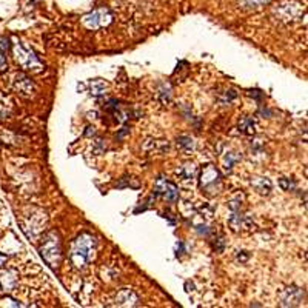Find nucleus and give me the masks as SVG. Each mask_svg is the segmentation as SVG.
<instances>
[{"instance_id":"nucleus-1","label":"nucleus","mask_w":308,"mask_h":308,"mask_svg":"<svg viewBox=\"0 0 308 308\" xmlns=\"http://www.w3.org/2000/svg\"><path fill=\"white\" fill-rule=\"evenodd\" d=\"M94 250H96V239L88 233L80 234L74 240V243L71 246V253H70V260H71L74 268L84 270L85 266L93 260Z\"/></svg>"},{"instance_id":"nucleus-2","label":"nucleus","mask_w":308,"mask_h":308,"mask_svg":"<svg viewBox=\"0 0 308 308\" xmlns=\"http://www.w3.org/2000/svg\"><path fill=\"white\" fill-rule=\"evenodd\" d=\"M40 256L44 257V260L51 266V268H56L59 265L62 251H60V240H59L57 233L51 231L50 234L45 236V240L42 246H40Z\"/></svg>"},{"instance_id":"nucleus-3","label":"nucleus","mask_w":308,"mask_h":308,"mask_svg":"<svg viewBox=\"0 0 308 308\" xmlns=\"http://www.w3.org/2000/svg\"><path fill=\"white\" fill-rule=\"evenodd\" d=\"M14 57L17 60V64L22 68H25V70L40 71V70L44 68V64L36 56V53L33 50H30V48H25L20 42L14 44Z\"/></svg>"},{"instance_id":"nucleus-4","label":"nucleus","mask_w":308,"mask_h":308,"mask_svg":"<svg viewBox=\"0 0 308 308\" xmlns=\"http://www.w3.org/2000/svg\"><path fill=\"white\" fill-rule=\"evenodd\" d=\"M200 185L205 191H210L213 194L219 193L220 190V173L216 167L207 165L200 173Z\"/></svg>"},{"instance_id":"nucleus-5","label":"nucleus","mask_w":308,"mask_h":308,"mask_svg":"<svg viewBox=\"0 0 308 308\" xmlns=\"http://www.w3.org/2000/svg\"><path fill=\"white\" fill-rule=\"evenodd\" d=\"M111 20H113L111 13L105 8H100V10H96L94 13L84 17V25L90 30H99L102 27L110 25Z\"/></svg>"},{"instance_id":"nucleus-6","label":"nucleus","mask_w":308,"mask_h":308,"mask_svg":"<svg viewBox=\"0 0 308 308\" xmlns=\"http://www.w3.org/2000/svg\"><path fill=\"white\" fill-rule=\"evenodd\" d=\"M228 225L233 231H240V230H251L254 227V222L251 216L242 214V210H234L228 217Z\"/></svg>"},{"instance_id":"nucleus-7","label":"nucleus","mask_w":308,"mask_h":308,"mask_svg":"<svg viewBox=\"0 0 308 308\" xmlns=\"http://www.w3.org/2000/svg\"><path fill=\"white\" fill-rule=\"evenodd\" d=\"M303 299V291L300 288H296V286H290V288L283 290V293L280 294V305L282 306H297L300 305Z\"/></svg>"},{"instance_id":"nucleus-8","label":"nucleus","mask_w":308,"mask_h":308,"mask_svg":"<svg viewBox=\"0 0 308 308\" xmlns=\"http://www.w3.org/2000/svg\"><path fill=\"white\" fill-rule=\"evenodd\" d=\"M14 88L16 91H19L24 96H31L34 93V84L31 82L30 77H27L25 74H17L16 80H14Z\"/></svg>"},{"instance_id":"nucleus-9","label":"nucleus","mask_w":308,"mask_h":308,"mask_svg":"<svg viewBox=\"0 0 308 308\" xmlns=\"http://www.w3.org/2000/svg\"><path fill=\"white\" fill-rule=\"evenodd\" d=\"M116 303L119 306H134L137 305V296L133 290L123 288L117 293L116 296Z\"/></svg>"},{"instance_id":"nucleus-10","label":"nucleus","mask_w":308,"mask_h":308,"mask_svg":"<svg viewBox=\"0 0 308 308\" xmlns=\"http://www.w3.org/2000/svg\"><path fill=\"white\" fill-rule=\"evenodd\" d=\"M17 283V277L14 271L0 273V291H11Z\"/></svg>"},{"instance_id":"nucleus-11","label":"nucleus","mask_w":308,"mask_h":308,"mask_svg":"<svg viewBox=\"0 0 308 308\" xmlns=\"http://www.w3.org/2000/svg\"><path fill=\"white\" fill-rule=\"evenodd\" d=\"M251 185L259 194H268L273 190V183L268 177H254L251 180Z\"/></svg>"},{"instance_id":"nucleus-12","label":"nucleus","mask_w":308,"mask_h":308,"mask_svg":"<svg viewBox=\"0 0 308 308\" xmlns=\"http://www.w3.org/2000/svg\"><path fill=\"white\" fill-rule=\"evenodd\" d=\"M177 176L182 182H191L194 180L196 177V165L194 163H185V165H182L179 170H177Z\"/></svg>"},{"instance_id":"nucleus-13","label":"nucleus","mask_w":308,"mask_h":308,"mask_svg":"<svg viewBox=\"0 0 308 308\" xmlns=\"http://www.w3.org/2000/svg\"><path fill=\"white\" fill-rule=\"evenodd\" d=\"M291 8H288V4L280 5L279 11H285V14H280L282 20H296L300 16V5L299 4H293L290 5Z\"/></svg>"},{"instance_id":"nucleus-14","label":"nucleus","mask_w":308,"mask_h":308,"mask_svg":"<svg viewBox=\"0 0 308 308\" xmlns=\"http://www.w3.org/2000/svg\"><path fill=\"white\" fill-rule=\"evenodd\" d=\"M254 128H256V125H254L253 119H250V117H242V119L239 120V131H240L242 134H245V136H253V134H254Z\"/></svg>"},{"instance_id":"nucleus-15","label":"nucleus","mask_w":308,"mask_h":308,"mask_svg":"<svg viewBox=\"0 0 308 308\" xmlns=\"http://www.w3.org/2000/svg\"><path fill=\"white\" fill-rule=\"evenodd\" d=\"M177 147L180 150H183L185 153H190L194 150L196 143H194V139L190 137V136H179L177 137Z\"/></svg>"},{"instance_id":"nucleus-16","label":"nucleus","mask_w":308,"mask_h":308,"mask_svg":"<svg viewBox=\"0 0 308 308\" xmlns=\"http://www.w3.org/2000/svg\"><path fill=\"white\" fill-rule=\"evenodd\" d=\"M240 160V154L237 153H233V151H227L222 157V162H223V168L225 170H231L234 167V163H237Z\"/></svg>"},{"instance_id":"nucleus-17","label":"nucleus","mask_w":308,"mask_h":308,"mask_svg":"<svg viewBox=\"0 0 308 308\" xmlns=\"http://www.w3.org/2000/svg\"><path fill=\"white\" fill-rule=\"evenodd\" d=\"M105 88H107V85H105V82H102V80H93L91 84H90V91H91V94H94V96H100V94H104L105 93Z\"/></svg>"},{"instance_id":"nucleus-18","label":"nucleus","mask_w":308,"mask_h":308,"mask_svg":"<svg viewBox=\"0 0 308 308\" xmlns=\"http://www.w3.org/2000/svg\"><path fill=\"white\" fill-rule=\"evenodd\" d=\"M159 99L162 104H168V102L171 100V87L167 85V84H163L160 85L159 88Z\"/></svg>"},{"instance_id":"nucleus-19","label":"nucleus","mask_w":308,"mask_h":308,"mask_svg":"<svg viewBox=\"0 0 308 308\" xmlns=\"http://www.w3.org/2000/svg\"><path fill=\"white\" fill-rule=\"evenodd\" d=\"M240 2V5L243 7V8H259V7H262V5H265V4H268L270 0H239Z\"/></svg>"},{"instance_id":"nucleus-20","label":"nucleus","mask_w":308,"mask_h":308,"mask_svg":"<svg viewBox=\"0 0 308 308\" xmlns=\"http://www.w3.org/2000/svg\"><path fill=\"white\" fill-rule=\"evenodd\" d=\"M237 97V93L234 90H228L223 93V97L220 99V104L222 105H227V104H231V102Z\"/></svg>"},{"instance_id":"nucleus-21","label":"nucleus","mask_w":308,"mask_h":308,"mask_svg":"<svg viewBox=\"0 0 308 308\" xmlns=\"http://www.w3.org/2000/svg\"><path fill=\"white\" fill-rule=\"evenodd\" d=\"M279 185H280V188L285 190V191H293L296 188V183L291 179H286V177H282L279 180Z\"/></svg>"},{"instance_id":"nucleus-22","label":"nucleus","mask_w":308,"mask_h":308,"mask_svg":"<svg viewBox=\"0 0 308 308\" xmlns=\"http://www.w3.org/2000/svg\"><path fill=\"white\" fill-rule=\"evenodd\" d=\"M10 50V39L8 37H0V53H7Z\"/></svg>"},{"instance_id":"nucleus-23","label":"nucleus","mask_w":308,"mask_h":308,"mask_svg":"<svg viewBox=\"0 0 308 308\" xmlns=\"http://www.w3.org/2000/svg\"><path fill=\"white\" fill-rule=\"evenodd\" d=\"M8 70V62L7 57L4 56V53H0V73H5Z\"/></svg>"},{"instance_id":"nucleus-24","label":"nucleus","mask_w":308,"mask_h":308,"mask_svg":"<svg viewBox=\"0 0 308 308\" xmlns=\"http://www.w3.org/2000/svg\"><path fill=\"white\" fill-rule=\"evenodd\" d=\"M223 246H225L223 237H220V239H217V240L214 242V250H216L217 253H222V251H223Z\"/></svg>"},{"instance_id":"nucleus-25","label":"nucleus","mask_w":308,"mask_h":308,"mask_svg":"<svg viewBox=\"0 0 308 308\" xmlns=\"http://www.w3.org/2000/svg\"><path fill=\"white\" fill-rule=\"evenodd\" d=\"M183 253H185V245H183V242H180V240H179V242L176 243V256H177V257H180Z\"/></svg>"},{"instance_id":"nucleus-26","label":"nucleus","mask_w":308,"mask_h":308,"mask_svg":"<svg viewBox=\"0 0 308 308\" xmlns=\"http://www.w3.org/2000/svg\"><path fill=\"white\" fill-rule=\"evenodd\" d=\"M246 259H248V253H246V251H237V260L246 262Z\"/></svg>"},{"instance_id":"nucleus-27","label":"nucleus","mask_w":308,"mask_h":308,"mask_svg":"<svg viewBox=\"0 0 308 308\" xmlns=\"http://www.w3.org/2000/svg\"><path fill=\"white\" fill-rule=\"evenodd\" d=\"M250 93H251V96H253V97H256L257 100H260V99L263 97L262 91H259V90H254V91H250Z\"/></svg>"},{"instance_id":"nucleus-28","label":"nucleus","mask_w":308,"mask_h":308,"mask_svg":"<svg viewBox=\"0 0 308 308\" xmlns=\"http://www.w3.org/2000/svg\"><path fill=\"white\" fill-rule=\"evenodd\" d=\"M185 290H187L188 293H190V291H193V290H194V283L188 280L187 283H185Z\"/></svg>"},{"instance_id":"nucleus-29","label":"nucleus","mask_w":308,"mask_h":308,"mask_svg":"<svg viewBox=\"0 0 308 308\" xmlns=\"http://www.w3.org/2000/svg\"><path fill=\"white\" fill-rule=\"evenodd\" d=\"M5 260H7V257L0 254V265H4V262H5Z\"/></svg>"}]
</instances>
